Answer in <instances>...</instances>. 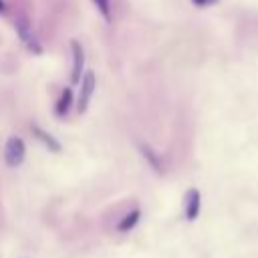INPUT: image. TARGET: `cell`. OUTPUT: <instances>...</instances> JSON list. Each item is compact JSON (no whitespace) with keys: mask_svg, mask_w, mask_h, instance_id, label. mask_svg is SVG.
<instances>
[{"mask_svg":"<svg viewBox=\"0 0 258 258\" xmlns=\"http://www.w3.org/2000/svg\"><path fill=\"white\" fill-rule=\"evenodd\" d=\"M14 28H16V32H18V36H20V40L26 46L28 52H32V54H40L42 52V44L38 42L34 30H32V22H30L28 14L18 12L14 16Z\"/></svg>","mask_w":258,"mask_h":258,"instance_id":"cell-1","label":"cell"},{"mask_svg":"<svg viewBox=\"0 0 258 258\" xmlns=\"http://www.w3.org/2000/svg\"><path fill=\"white\" fill-rule=\"evenodd\" d=\"M26 157V145L20 137L12 135L8 137L6 145H4V161L8 167H18Z\"/></svg>","mask_w":258,"mask_h":258,"instance_id":"cell-2","label":"cell"},{"mask_svg":"<svg viewBox=\"0 0 258 258\" xmlns=\"http://www.w3.org/2000/svg\"><path fill=\"white\" fill-rule=\"evenodd\" d=\"M95 89H97V77L93 71H87L83 73L81 77V93H79V101H77V111L79 113H85L93 95H95Z\"/></svg>","mask_w":258,"mask_h":258,"instance_id":"cell-3","label":"cell"},{"mask_svg":"<svg viewBox=\"0 0 258 258\" xmlns=\"http://www.w3.org/2000/svg\"><path fill=\"white\" fill-rule=\"evenodd\" d=\"M71 52H73V71H71V85H79L83 77L85 67V48L79 40H71Z\"/></svg>","mask_w":258,"mask_h":258,"instance_id":"cell-4","label":"cell"},{"mask_svg":"<svg viewBox=\"0 0 258 258\" xmlns=\"http://www.w3.org/2000/svg\"><path fill=\"white\" fill-rule=\"evenodd\" d=\"M200 208H202V196L196 187L187 189L185 191V198H183V212H185V218L189 222H194L198 216H200Z\"/></svg>","mask_w":258,"mask_h":258,"instance_id":"cell-5","label":"cell"},{"mask_svg":"<svg viewBox=\"0 0 258 258\" xmlns=\"http://www.w3.org/2000/svg\"><path fill=\"white\" fill-rule=\"evenodd\" d=\"M30 131H32V135H34V137H36L48 151H52V153H60L62 145L58 143V139H56L52 133H48L46 129H42V127H38V125H32Z\"/></svg>","mask_w":258,"mask_h":258,"instance_id":"cell-6","label":"cell"},{"mask_svg":"<svg viewBox=\"0 0 258 258\" xmlns=\"http://www.w3.org/2000/svg\"><path fill=\"white\" fill-rule=\"evenodd\" d=\"M71 107H73V89H71V87H64L62 93H60V97H58L56 103H54V115L62 119V117L69 115Z\"/></svg>","mask_w":258,"mask_h":258,"instance_id":"cell-7","label":"cell"},{"mask_svg":"<svg viewBox=\"0 0 258 258\" xmlns=\"http://www.w3.org/2000/svg\"><path fill=\"white\" fill-rule=\"evenodd\" d=\"M139 220H141V210H139V208L129 210V212L123 214V218L119 220V224H117V232H119V234H127V232H131V230L139 224Z\"/></svg>","mask_w":258,"mask_h":258,"instance_id":"cell-8","label":"cell"},{"mask_svg":"<svg viewBox=\"0 0 258 258\" xmlns=\"http://www.w3.org/2000/svg\"><path fill=\"white\" fill-rule=\"evenodd\" d=\"M139 151L147 159V163H149L151 169H155L157 173H163V159H161V155L153 147H149L147 143H139Z\"/></svg>","mask_w":258,"mask_h":258,"instance_id":"cell-9","label":"cell"},{"mask_svg":"<svg viewBox=\"0 0 258 258\" xmlns=\"http://www.w3.org/2000/svg\"><path fill=\"white\" fill-rule=\"evenodd\" d=\"M93 6L97 8V12L101 14V18L105 22H113V4L111 0H91Z\"/></svg>","mask_w":258,"mask_h":258,"instance_id":"cell-10","label":"cell"},{"mask_svg":"<svg viewBox=\"0 0 258 258\" xmlns=\"http://www.w3.org/2000/svg\"><path fill=\"white\" fill-rule=\"evenodd\" d=\"M191 2H194V6H198V8H208V6L218 4L220 0H191Z\"/></svg>","mask_w":258,"mask_h":258,"instance_id":"cell-11","label":"cell"},{"mask_svg":"<svg viewBox=\"0 0 258 258\" xmlns=\"http://www.w3.org/2000/svg\"><path fill=\"white\" fill-rule=\"evenodd\" d=\"M0 14H6V2L0 0Z\"/></svg>","mask_w":258,"mask_h":258,"instance_id":"cell-12","label":"cell"}]
</instances>
